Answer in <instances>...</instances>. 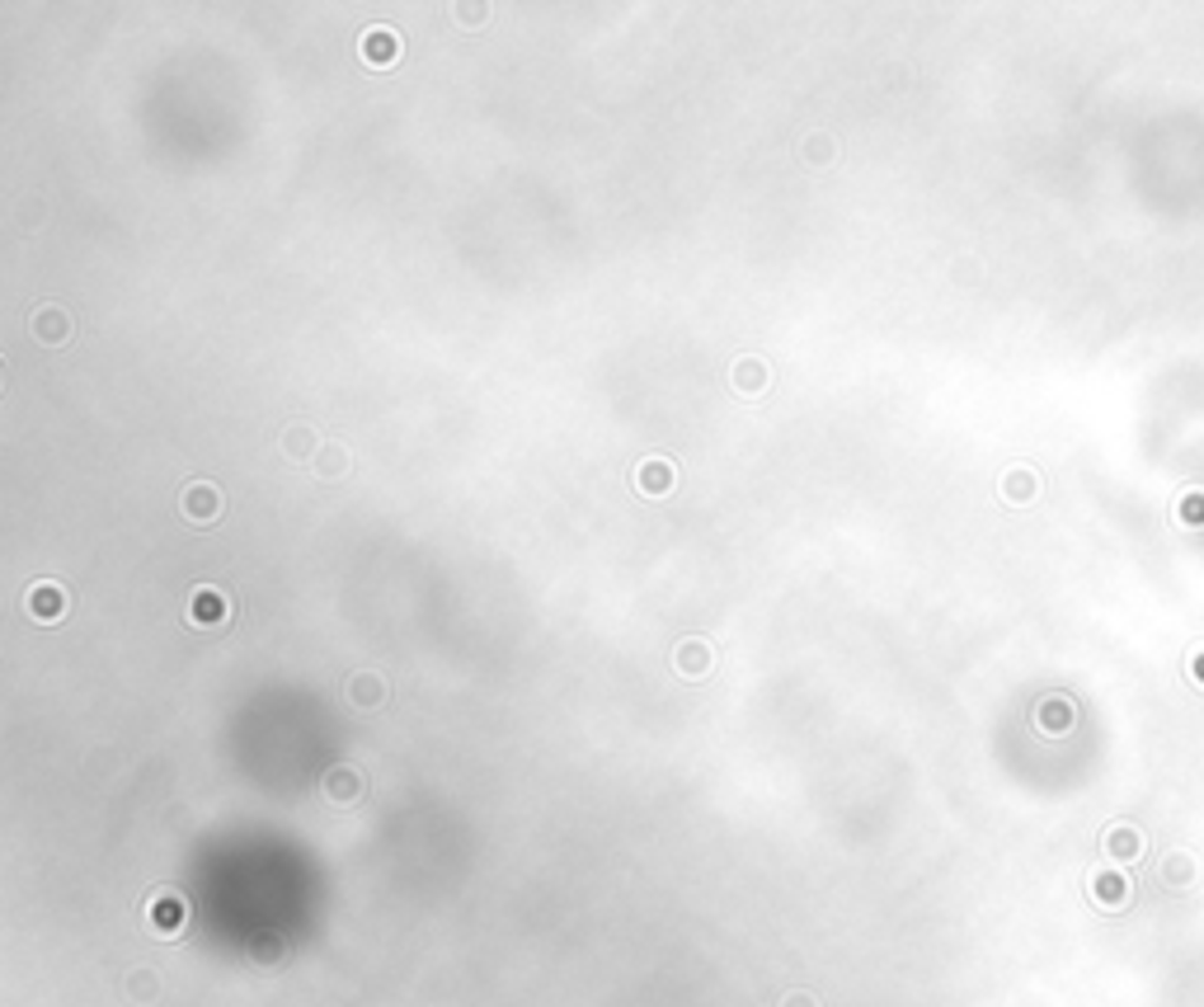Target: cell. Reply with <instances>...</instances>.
<instances>
[{
  "label": "cell",
  "mask_w": 1204,
  "mask_h": 1007,
  "mask_svg": "<svg viewBox=\"0 0 1204 1007\" xmlns=\"http://www.w3.org/2000/svg\"><path fill=\"white\" fill-rule=\"evenodd\" d=\"M179 513H184V522H194V528H212V522H221V513H226V495H221L217 480L198 476L179 490Z\"/></svg>",
  "instance_id": "obj_1"
},
{
  "label": "cell",
  "mask_w": 1204,
  "mask_h": 1007,
  "mask_svg": "<svg viewBox=\"0 0 1204 1007\" xmlns=\"http://www.w3.org/2000/svg\"><path fill=\"white\" fill-rule=\"evenodd\" d=\"M184 621L198 631H217L231 621V593L217 589V584H198L184 603Z\"/></svg>",
  "instance_id": "obj_2"
},
{
  "label": "cell",
  "mask_w": 1204,
  "mask_h": 1007,
  "mask_svg": "<svg viewBox=\"0 0 1204 1007\" xmlns=\"http://www.w3.org/2000/svg\"><path fill=\"white\" fill-rule=\"evenodd\" d=\"M146 923L156 936H179L189 928V904L179 900L175 890H156L146 900Z\"/></svg>",
  "instance_id": "obj_3"
},
{
  "label": "cell",
  "mask_w": 1204,
  "mask_h": 1007,
  "mask_svg": "<svg viewBox=\"0 0 1204 1007\" xmlns=\"http://www.w3.org/2000/svg\"><path fill=\"white\" fill-rule=\"evenodd\" d=\"M358 53H362V62H368L372 72H391V66L400 62V34H396V28H387V24L362 28Z\"/></svg>",
  "instance_id": "obj_4"
},
{
  "label": "cell",
  "mask_w": 1204,
  "mask_h": 1007,
  "mask_svg": "<svg viewBox=\"0 0 1204 1007\" xmlns=\"http://www.w3.org/2000/svg\"><path fill=\"white\" fill-rule=\"evenodd\" d=\"M343 697H349L358 711H377V707H387L391 683L381 678L377 669H353L349 678H343Z\"/></svg>",
  "instance_id": "obj_5"
},
{
  "label": "cell",
  "mask_w": 1204,
  "mask_h": 1007,
  "mask_svg": "<svg viewBox=\"0 0 1204 1007\" xmlns=\"http://www.w3.org/2000/svg\"><path fill=\"white\" fill-rule=\"evenodd\" d=\"M28 335L38 339V344H66L71 335H76V320H71L66 307H57V301H47V307H38L34 316H28Z\"/></svg>",
  "instance_id": "obj_6"
},
{
  "label": "cell",
  "mask_w": 1204,
  "mask_h": 1007,
  "mask_svg": "<svg viewBox=\"0 0 1204 1007\" xmlns=\"http://www.w3.org/2000/svg\"><path fill=\"white\" fill-rule=\"evenodd\" d=\"M730 387H734V396H738V400H763V396H767V387H772V368H767L763 358H753V354L734 358V368H730Z\"/></svg>",
  "instance_id": "obj_7"
},
{
  "label": "cell",
  "mask_w": 1204,
  "mask_h": 1007,
  "mask_svg": "<svg viewBox=\"0 0 1204 1007\" xmlns=\"http://www.w3.org/2000/svg\"><path fill=\"white\" fill-rule=\"evenodd\" d=\"M715 669V650H711V640H702V636H687V640H677L673 646V673L677 678H706V673Z\"/></svg>",
  "instance_id": "obj_8"
},
{
  "label": "cell",
  "mask_w": 1204,
  "mask_h": 1007,
  "mask_svg": "<svg viewBox=\"0 0 1204 1007\" xmlns=\"http://www.w3.org/2000/svg\"><path fill=\"white\" fill-rule=\"evenodd\" d=\"M631 480H635V490H640V495L659 499V495H669V490L677 486V467H673L669 457H645V461H635Z\"/></svg>",
  "instance_id": "obj_9"
},
{
  "label": "cell",
  "mask_w": 1204,
  "mask_h": 1007,
  "mask_svg": "<svg viewBox=\"0 0 1204 1007\" xmlns=\"http://www.w3.org/2000/svg\"><path fill=\"white\" fill-rule=\"evenodd\" d=\"M24 608H28V617H38V621H62L66 617V589H62V584H53V579L34 584L28 598H24Z\"/></svg>",
  "instance_id": "obj_10"
},
{
  "label": "cell",
  "mask_w": 1204,
  "mask_h": 1007,
  "mask_svg": "<svg viewBox=\"0 0 1204 1007\" xmlns=\"http://www.w3.org/2000/svg\"><path fill=\"white\" fill-rule=\"evenodd\" d=\"M362 791H368V782H362V772L353 768V763H335V768L325 772V801H335V805H358Z\"/></svg>",
  "instance_id": "obj_11"
},
{
  "label": "cell",
  "mask_w": 1204,
  "mask_h": 1007,
  "mask_svg": "<svg viewBox=\"0 0 1204 1007\" xmlns=\"http://www.w3.org/2000/svg\"><path fill=\"white\" fill-rule=\"evenodd\" d=\"M311 471H316V480H325V486H335V480H349V476H353V452H349V442L330 438L325 448H320V457L311 461Z\"/></svg>",
  "instance_id": "obj_12"
},
{
  "label": "cell",
  "mask_w": 1204,
  "mask_h": 1007,
  "mask_svg": "<svg viewBox=\"0 0 1204 1007\" xmlns=\"http://www.w3.org/2000/svg\"><path fill=\"white\" fill-rule=\"evenodd\" d=\"M320 448H325V442H320V433L311 424H288V429H282V452H288V461H307V467H311V461L320 457Z\"/></svg>",
  "instance_id": "obj_13"
},
{
  "label": "cell",
  "mask_w": 1204,
  "mask_h": 1007,
  "mask_svg": "<svg viewBox=\"0 0 1204 1007\" xmlns=\"http://www.w3.org/2000/svg\"><path fill=\"white\" fill-rule=\"evenodd\" d=\"M156 999H160V974L156 970H133V974H127V1003L151 1007Z\"/></svg>",
  "instance_id": "obj_14"
},
{
  "label": "cell",
  "mask_w": 1204,
  "mask_h": 1007,
  "mask_svg": "<svg viewBox=\"0 0 1204 1007\" xmlns=\"http://www.w3.org/2000/svg\"><path fill=\"white\" fill-rule=\"evenodd\" d=\"M833 156H837V142H833V137H828V133H809V137H805V146H801V160H805L809 170H824V165H828V160H833Z\"/></svg>",
  "instance_id": "obj_15"
},
{
  "label": "cell",
  "mask_w": 1204,
  "mask_h": 1007,
  "mask_svg": "<svg viewBox=\"0 0 1204 1007\" xmlns=\"http://www.w3.org/2000/svg\"><path fill=\"white\" fill-rule=\"evenodd\" d=\"M452 15L461 19V28H480V19H490V9H485V5H457Z\"/></svg>",
  "instance_id": "obj_16"
},
{
  "label": "cell",
  "mask_w": 1204,
  "mask_h": 1007,
  "mask_svg": "<svg viewBox=\"0 0 1204 1007\" xmlns=\"http://www.w3.org/2000/svg\"><path fill=\"white\" fill-rule=\"evenodd\" d=\"M782 1007H818V1003H814V993L795 989V993H786V999H782Z\"/></svg>",
  "instance_id": "obj_17"
}]
</instances>
